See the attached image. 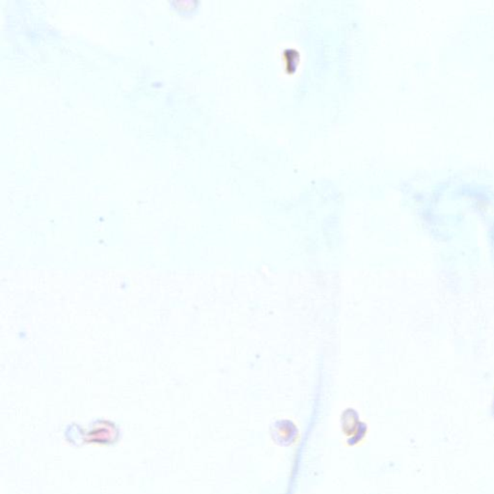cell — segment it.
<instances>
[{"instance_id": "obj_1", "label": "cell", "mask_w": 494, "mask_h": 494, "mask_svg": "<svg viewBox=\"0 0 494 494\" xmlns=\"http://www.w3.org/2000/svg\"><path fill=\"white\" fill-rule=\"evenodd\" d=\"M491 415H493V418H494V401L493 403V406H491Z\"/></svg>"}]
</instances>
